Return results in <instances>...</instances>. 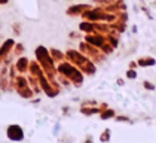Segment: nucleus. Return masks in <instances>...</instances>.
<instances>
[{
  "instance_id": "nucleus-1",
  "label": "nucleus",
  "mask_w": 156,
  "mask_h": 143,
  "mask_svg": "<svg viewBox=\"0 0 156 143\" xmlns=\"http://www.w3.org/2000/svg\"><path fill=\"white\" fill-rule=\"evenodd\" d=\"M66 58L69 60V63H72L73 66H76L79 70L85 73V75H95L97 67H95V63L92 60H89L86 55H83L80 51H76V49H70L66 52Z\"/></svg>"
},
{
  "instance_id": "nucleus-2",
  "label": "nucleus",
  "mask_w": 156,
  "mask_h": 143,
  "mask_svg": "<svg viewBox=\"0 0 156 143\" xmlns=\"http://www.w3.org/2000/svg\"><path fill=\"white\" fill-rule=\"evenodd\" d=\"M57 72H58L60 75H62V76H66L74 86H80V85L83 83V73L79 70L76 66H73L72 63H67V61L60 63Z\"/></svg>"
},
{
  "instance_id": "nucleus-3",
  "label": "nucleus",
  "mask_w": 156,
  "mask_h": 143,
  "mask_svg": "<svg viewBox=\"0 0 156 143\" xmlns=\"http://www.w3.org/2000/svg\"><path fill=\"white\" fill-rule=\"evenodd\" d=\"M80 52H82L83 55H86L89 60H92L94 63H100V61H103V60L107 57V55H104V54L101 52L100 48L92 46V45H89V43H86V42H82V43H80Z\"/></svg>"
},
{
  "instance_id": "nucleus-4",
  "label": "nucleus",
  "mask_w": 156,
  "mask_h": 143,
  "mask_svg": "<svg viewBox=\"0 0 156 143\" xmlns=\"http://www.w3.org/2000/svg\"><path fill=\"white\" fill-rule=\"evenodd\" d=\"M6 136H8V139L12 140V142H23V140H24V130H23L21 125L12 124V125H9V127L6 128Z\"/></svg>"
},
{
  "instance_id": "nucleus-5",
  "label": "nucleus",
  "mask_w": 156,
  "mask_h": 143,
  "mask_svg": "<svg viewBox=\"0 0 156 143\" xmlns=\"http://www.w3.org/2000/svg\"><path fill=\"white\" fill-rule=\"evenodd\" d=\"M85 42L95 48H101L107 42V39L104 35H100V33H89V35L85 36Z\"/></svg>"
},
{
  "instance_id": "nucleus-6",
  "label": "nucleus",
  "mask_w": 156,
  "mask_h": 143,
  "mask_svg": "<svg viewBox=\"0 0 156 143\" xmlns=\"http://www.w3.org/2000/svg\"><path fill=\"white\" fill-rule=\"evenodd\" d=\"M91 6L89 5H73L67 9V15L70 16H76V15H82L86 9H89Z\"/></svg>"
},
{
  "instance_id": "nucleus-7",
  "label": "nucleus",
  "mask_w": 156,
  "mask_h": 143,
  "mask_svg": "<svg viewBox=\"0 0 156 143\" xmlns=\"http://www.w3.org/2000/svg\"><path fill=\"white\" fill-rule=\"evenodd\" d=\"M137 64H138V67H153L156 66V60L153 57L146 55V57H140L137 60Z\"/></svg>"
},
{
  "instance_id": "nucleus-8",
  "label": "nucleus",
  "mask_w": 156,
  "mask_h": 143,
  "mask_svg": "<svg viewBox=\"0 0 156 143\" xmlns=\"http://www.w3.org/2000/svg\"><path fill=\"white\" fill-rule=\"evenodd\" d=\"M95 25H97V23L83 21V23H80L79 28H80V31H83L85 35H89V33H95Z\"/></svg>"
},
{
  "instance_id": "nucleus-9",
  "label": "nucleus",
  "mask_w": 156,
  "mask_h": 143,
  "mask_svg": "<svg viewBox=\"0 0 156 143\" xmlns=\"http://www.w3.org/2000/svg\"><path fill=\"white\" fill-rule=\"evenodd\" d=\"M101 110H100V106H82L80 107V113H83L86 116H92V115H98Z\"/></svg>"
},
{
  "instance_id": "nucleus-10",
  "label": "nucleus",
  "mask_w": 156,
  "mask_h": 143,
  "mask_svg": "<svg viewBox=\"0 0 156 143\" xmlns=\"http://www.w3.org/2000/svg\"><path fill=\"white\" fill-rule=\"evenodd\" d=\"M100 118H101V121H107V119H113L115 116H116V112L113 110V109H110V107H107V109H104V110H101L100 113Z\"/></svg>"
},
{
  "instance_id": "nucleus-11",
  "label": "nucleus",
  "mask_w": 156,
  "mask_h": 143,
  "mask_svg": "<svg viewBox=\"0 0 156 143\" xmlns=\"http://www.w3.org/2000/svg\"><path fill=\"white\" fill-rule=\"evenodd\" d=\"M49 54H51V58L54 60V63H58V61L66 58V54H62L60 49H51Z\"/></svg>"
},
{
  "instance_id": "nucleus-12",
  "label": "nucleus",
  "mask_w": 156,
  "mask_h": 143,
  "mask_svg": "<svg viewBox=\"0 0 156 143\" xmlns=\"http://www.w3.org/2000/svg\"><path fill=\"white\" fill-rule=\"evenodd\" d=\"M110 139H112V130H110V128H106V130L100 134V142L101 143H108Z\"/></svg>"
},
{
  "instance_id": "nucleus-13",
  "label": "nucleus",
  "mask_w": 156,
  "mask_h": 143,
  "mask_svg": "<svg viewBox=\"0 0 156 143\" xmlns=\"http://www.w3.org/2000/svg\"><path fill=\"white\" fill-rule=\"evenodd\" d=\"M28 60L27 58H21L18 60V64H16V67H18V70L20 72H27V69H28Z\"/></svg>"
},
{
  "instance_id": "nucleus-14",
  "label": "nucleus",
  "mask_w": 156,
  "mask_h": 143,
  "mask_svg": "<svg viewBox=\"0 0 156 143\" xmlns=\"http://www.w3.org/2000/svg\"><path fill=\"white\" fill-rule=\"evenodd\" d=\"M100 49H101V52H103L104 55H110V54H113V51H115V48L112 46V45H110L108 42H106V43H104L103 46L100 48Z\"/></svg>"
},
{
  "instance_id": "nucleus-15",
  "label": "nucleus",
  "mask_w": 156,
  "mask_h": 143,
  "mask_svg": "<svg viewBox=\"0 0 156 143\" xmlns=\"http://www.w3.org/2000/svg\"><path fill=\"white\" fill-rule=\"evenodd\" d=\"M137 76H138L137 69H128V70L125 72V78H126V79H131V81H134V79H137Z\"/></svg>"
},
{
  "instance_id": "nucleus-16",
  "label": "nucleus",
  "mask_w": 156,
  "mask_h": 143,
  "mask_svg": "<svg viewBox=\"0 0 156 143\" xmlns=\"http://www.w3.org/2000/svg\"><path fill=\"white\" fill-rule=\"evenodd\" d=\"M115 121H116V122H126V124H134V121H132L129 116H126V115H118V116H115Z\"/></svg>"
},
{
  "instance_id": "nucleus-17",
  "label": "nucleus",
  "mask_w": 156,
  "mask_h": 143,
  "mask_svg": "<svg viewBox=\"0 0 156 143\" xmlns=\"http://www.w3.org/2000/svg\"><path fill=\"white\" fill-rule=\"evenodd\" d=\"M143 88L147 90V91H155L156 85L153 82H150V81H143Z\"/></svg>"
},
{
  "instance_id": "nucleus-18",
  "label": "nucleus",
  "mask_w": 156,
  "mask_h": 143,
  "mask_svg": "<svg viewBox=\"0 0 156 143\" xmlns=\"http://www.w3.org/2000/svg\"><path fill=\"white\" fill-rule=\"evenodd\" d=\"M113 2H116V0H95V3H98V5H103V6H107V5L113 3Z\"/></svg>"
},
{
  "instance_id": "nucleus-19",
  "label": "nucleus",
  "mask_w": 156,
  "mask_h": 143,
  "mask_svg": "<svg viewBox=\"0 0 156 143\" xmlns=\"http://www.w3.org/2000/svg\"><path fill=\"white\" fill-rule=\"evenodd\" d=\"M141 11H143L144 13H146V16H147V18H149V20H153V16H152V15H150V12L147 11V8H146V6H141Z\"/></svg>"
},
{
  "instance_id": "nucleus-20",
  "label": "nucleus",
  "mask_w": 156,
  "mask_h": 143,
  "mask_svg": "<svg viewBox=\"0 0 156 143\" xmlns=\"http://www.w3.org/2000/svg\"><path fill=\"white\" fill-rule=\"evenodd\" d=\"M137 67H138L137 61H129V64H128V69H137Z\"/></svg>"
},
{
  "instance_id": "nucleus-21",
  "label": "nucleus",
  "mask_w": 156,
  "mask_h": 143,
  "mask_svg": "<svg viewBox=\"0 0 156 143\" xmlns=\"http://www.w3.org/2000/svg\"><path fill=\"white\" fill-rule=\"evenodd\" d=\"M83 143H94V137H92V136H86Z\"/></svg>"
},
{
  "instance_id": "nucleus-22",
  "label": "nucleus",
  "mask_w": 156,
  "mask_h": 143,
  "mask_svg": "<svg viewBox=\"0 0 156 143\" xmlns=\"http://www.w3.org/2000/svg\"><path fill=\"white\" fill-rule=\"evenodd\" d=\"M60 133V122L55 124V128H54V134H58Z\"/></svg>"
},
{
  "instance_id": "nucleus-23",
  "label": "nucleus",
  "mask_w": 156,
  "mask_h": 143,
  "mask_svg": "<svg viewBox=\"0 0 156 143\" xmlns=\"http://www.w3.org/2000/svg\"><path fill=\"white\" fill-rule=\"evenodd\" d=\"M116 83H118V85H119V86H122V85H123V83H125V81H123V79H122V78H119V79H118V81H116Z\"/></svg>"
},
{
  "instance_id": "nucleus-24",
  "label": "nucleus",
  "mask_w": 156,
  "mask_h": 143,
  "mask_svg": "<svg viewBox=\"0 0 156 143\" xmlns=\"http://www.w3.org/2000/svg\"><path fill=\"white\" fill-rule=\"evenodd\" d=\"M62 113H64V115H69V113H70V112H69V107H62Z\"/></svg>"
},
{
  "instance_id": "nucleus-25",
  "label": "nucleus",
  "mask_w": 156,
  "mask_h": 143,
  "mask_svg": "<svg viewBox=\"0 0 156 143\" xmlns=\"http://www.w3.org/2000/svg\"><path fill=\"white\" fill-rule=\"evenodd\" d=\"M132 33H137V25H132Z\"/></svg>"
},
{
  "instance_id": "nucleus-26",
  "label": "nucleus",
  "mask_w": 156,
  "mask_h": 143,
  "mask_svg": "<svg viewBox=\"0 0 156 143\" xmlns=\"http://www.w3.org/2000/svg\"><path fill=\"white\" fill-rule=\"evenodd\" d=\"M6 2H8V0H0V3H6Z\"/></svg>"
}]
</instances>
